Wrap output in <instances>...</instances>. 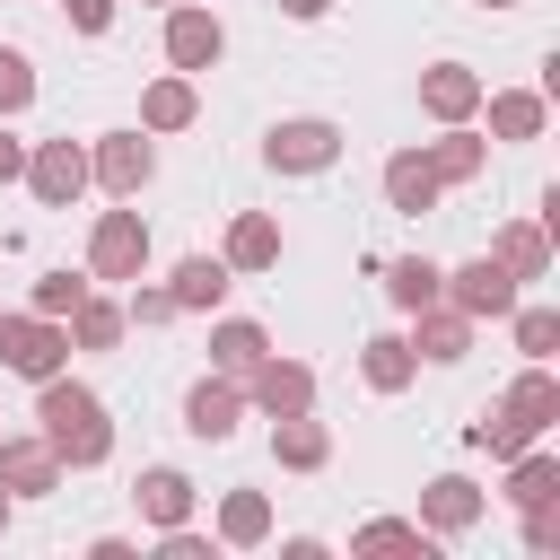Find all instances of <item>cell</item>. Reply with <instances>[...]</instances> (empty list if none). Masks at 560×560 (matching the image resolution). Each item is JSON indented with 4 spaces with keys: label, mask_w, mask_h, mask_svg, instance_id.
Returning a JSON list of instances; mask_svg holds the SVG:
<instances>
[{
    "label": "cell",
    "mask_w": 560,
    "mask_h": 560,
    "mask_svg": "<svg viewBox=\"0 0 560 560\" xmlns=\"http://www.w3.org/2000/svg\"><path fill=\"white\" fill-rule=\"evenodd\" d=\"M26 184H35L44 210H70L88 192V140H35L26 149Z\"/></svg>",
    "instance_id": "cell-8"
},
{
    "label": "cell",
    "mask_w": 560,
    "mask_h": 560,
    "mask_svg": "<svg viewBox=\"0 0 560 560\" xmlns=\"http://www.w3.org/2000/svg\"><path fill=\"white\" fill-rule=\"evenodd\" d=\"M438 175H429V158L420 149H394L385 158V210H402V219H420V210H438Z\"/></svg>",
    "instance_id": "cell-20"
},
{
    "label": "cell",
    "mask_w": 560,
    "mask_h": 560,
    "mask_svg": "<svg viewBox=\"0 0 560 560\" xmlns=\"http://www.w3.org/2000/svg\"><path fill=\"white\" fill-rule=\"evenodd\" d=\"M158 175V149L140 131H96L88 140V184H105L114 201H140V184Z\"/></svg>",
    "instance_id": "cell-6"
},
{
    "label": "cell",
    "mask_w": 560,
    "mask_h": 560,
    "mask_svg": "<svg viewBox=\"0 0 560 560\" xmlns=\"http://www.w3.org/2000/svg\"><path fill=\"white\" fill-rule=\"evenodd\" d=\"M499 420H516L525 438H551L560 429V376H551V359H525V376L499 394Z\"/></svg>",
    "instance_id": "cell-12"
},
{
    "label": "cell",
    "mask_w": 560,
    "mask_h": 560,
    "mask_svg": "<svg viewBox=\"0 0 560 560\" xmlns=\"http://www.w3.org/2000/svg\"><path fill=\"white\" fill-rule=\"evenodd\" d=\"M420 114L429 122H472L481 114V70L472 61H429L420 70Z\"/></svg>",
    "instance_id": "cell-13"
},
{
    "label": "cell",
    "mask_w": 560,
    "mask_h": 560,
    "mask_svg": "<svg viewBox=\"0 0 560 560\" xmlns=\"http://www.w3.org/2000/svg\"><path fill=\"white\" fill-rule=\"evenodd\" d=\"M359 376H368V394H402V385L420 376V350H411L402 332H368V341H359Z\"/></svg>",
    "instance_id": "cell-22"
},
{
    "label": "cell",
    "mask_w": 560,
    "mask_h": 560,
    "mask_svg": "<svg viewBox=\"0 0 560 560\" xmlns=\"http://www.w3.org/2000/svg\"><path fill=\"white\" fill-rule=\"evenodd\" d=\"M525 551H560V499L525 508Z\"/></svg>",
    "instance_id": "cell-36"
},
{
    "label": "cell",
    "mask_w": 560,
    "mask_h": 560,
    "mask_svg": "<svg viewBox=\"0 0 560 560\" xmlns=\"http://www.w3.org/2000/svg\"><path fill=\"white\" fill-rule=\"evenodd\" d=\"M131 508H140L149 525H184V516H192V481H184L175 464H149V472L131 481Z\"/></svg>",
    "instance_id": "cell-23"
},
{
    "label": "cell",
    "mask_w": 560,
    "mask_h": 560,
    "mask_svg": "<svg viewBox=\"0 0 560 560\" xmlns=\"http://www.w3.org/2000/svg\"><path fill=\"white\" fill-rule=\"evenodd\" d=\"M438 289H446V271H438L429 254H402V262H385V298H394L402 315H411V306H429Z\"/></svg>",
    "instance_id": "cell-31"
},
{
    "label": "cell",
    "mask_w": 560,
    "mask_h": 560,
    "mask_svg": "<svg viewBox=\"0 0 560 560\" xmlns=\"http://www.w3.org/2000/svg\"><path fill=\"white\" fill-rule=\"evenodd\" d=\"M219 262H228V271H271V262H280V219H271V210H236Z\"/></svg>",
    "instance_id": "cell-21"
},
{
    "label": "cell",
    "mask_w": 560,
    "mask_h": 560,
    "mask_svg": "<svg viewBox=\"0 0 560 560\" xmlns=\"http://www.w3.org/2000/svg\"><path fill=\"white\" fill-rule=\"evenodd\" d=\"M219 542H228V551L271 542V499H262V490H228V499H219Z\"/></svg>",
    "instance_id": "cell-27"
},
{
    "label": "cell",
    "mask_w": 560,
    "mask_h": 560,
    "mask_svg": "<svg viewBox=\"0 0 560 560\" xmlns=\"http://www.w3.org/2000/svg\"><path fill=\"white\" fill-rule=\"evenodd\" d=\"M0 534H9V490H0Z\"/></svg>",
    "instance_id": "cell-40"
},
{
    "label": "cell",
    "mask_w": 560,
    "mask_h": 560,
    "mask_svg": "<svg viewBox=\"0 0 560 560\" xmlns=\"http://www.w3.org/2000/svg\"><path fill=\"white\" fill-rule=\"evenodd\" d=\"M429 368H455L464 350H472V315L464 306H446V298H429V306H411V332H402Z\"/></svg>",
    "instance_id": "cell-14"
},
{
    "label": "cell",
    "mask_w": 560,
    "mask_h": 560,
    "mask_svg": "<svg viewBox=\"0 0 560 560\" xmlns=\"http://www.w3.org/2000/svg\"><path fill=\"white\" fill-rule=\"evenodd\" d=\"M324 9H332V0H280V18H306V26H315Z\"/></svg>",
    "instance_id": "cell-39"
},
{
    "label": "cell",
    "mask_w": 560,
    "mask_h": 560,
    "mask_svg": "<svg viewBox=\"0 0 560 560\" xmlns=\"http://www.w3.org/2000/svg\"><path fill=\"white\" fill-rule=\"evenodd\" d=\"M35 105V61L18 44H0V114H26Z\"/></svg>",
    "instance_id": "cell-33"
},
{
    "label": "cell",
    "mask_w": 560,
    "mask_h": 560,
    "mask_svg": "<svg viewBox=\"0 0 560 560\" xmlns=\"http://www.w3.org/2000/svg\"><path fill=\"white\" fill-rule=\"evenodd\" d=\"M508 499H516V508H542V499H560V455H542V446H516V455H508Z\"/></svg>",
    "instance_id": "cell-28"
},
{
    "label": "cell",
    "mask_w": 560,
    "mask_h": 560,
    "mask_svg": "<svg viewBox=\"0 0 560 560\" xmlns=\"http://www.w3.org/2000/svg\"><path fill=\"white\" fill-rule=\"evenodd\" d=\"M0 490H9V499L61 490V455L44 446V429H35V438H9V429H0Z\"/></svg>",
    "instance_id": "cell-15"
},
{
    "label": "cell",
    "mask_w": 560,
    "mask_h": 560,
    "mask_svg": "<svg viewBox=\"0 0 560 560\" xmlns=\"http://www.w3.org/2000/svg\"><path fill=\"white\" fill-rule=\"evenodd\" d=\"M490 254H499L516 280H542V271H551V228H542V219H508V228L490 236Z\"/></svg>",
    "instance_id": "cell-25"
},
{
    "label": "cell",
    "mask_w": 560,
    "mask_h": 560,
    "mask_svg": "<svg viewBox=\"0 0 560 560\" xmlns=\"http://www.w3.org/2000/svg\"><path fill=\"white\" fill-rule=\"evenodd\" d=\"M350 551H420V560H438V534H429L420 516H368V525L350 534Z\"/></svg>",
    "instance_id": "cell-29"
},
{
    "label": "cell",
    "mask_w": 560,
    "mask_h": 560,
    "mask_svg": "<svg viewBox=\"0 0 560 560\" xmlns=\"http://www.w3.org/2000/svg\"><path fill=\"white\" fill-rule=\"evenodd\" d=\"M61 9H70L79 35H105V26H114V0H61Z\"/></svg>",
    "instance_id": "cell-37"
},
{
    "label": "cell",
    "mask_w": 560,
    "mask_h": 560,
    "mask_svg": "<svg viewBox=\"0 0 560 560\" xmlns=\"http://www.w3.org/2000/svg\"><path fill=\"white\" fill-rule=\"evenodd\" d=\"M245 402H254L262 420L315 411V368H306V359H280V350H262V359L245 368Z\"/></svg>",
    "instance_id": "cell-7"
},
{
    "label": "cell",
    "mask_w": 560,
    "mask_h": 560,
    "mask_svg": "<svg viewBox=\"0 0 560 560\" xmlns=\"http://www.w3.org/2000/svg\"><path fill=\"white\" fill-rule=\"evenodd\" d=\"M481 114H490V140H542L551 96L542 88H481Z\"/></svg>",
    "instance_id": "cell-17"
},
{
    "label": "cell",
    "mask_w": 560,
    "mask_h": 560,
    "mask_svg": "<svg viewBox=\"0 0 560 560\" xmlns=\"http://www.w3.org/2000/svg\"><path fill=\"white\" fill-rule=\"evenodd\" d=\"M122 324H175V298H166V289H140V280H131V298H122Z\"/></svg>",
    "instance_id": "cell-35"
},
{
    "label": "cell",
    "mask_w": 560,
    "mask_h": 560,
    "mask_svg": "<svg viewBox=\"0 0 560 560\" xmlns=\"http://www.w3.org/2000/svg\"><path fill=\"white\" fill-rule=\"evenodd\" d=\"M18 175H26V140H18L9 114H0V184H18Z\"/></svg>",
    "instance_id": "cell-38"
},
{
    "label": "cell",
    "mask_w": 560,
    "mask_h": 560,
    "mask_svg": "<svg viewBox=\"0 0 560 560\" xmlns=\"http://www.w3.org/2000/svg\"><path fill=\"white\" fill-rule=\"evenodd\" d=\"M271 464H280V472H324V464H332V429H324L315 411L271 420Z\"/></svg>",
    "instance_id": "cell-18"
},
{
    "label": "cell",
    "mask_w": 560,
    "mask_h": 560,
    "mask_svg": "<svg viewBox=\"0 0 560 560\" xmlns=\"http://www.w3.org/2000/svg\"><path fill=\"white\" fill-rule=\"evenodd\" d=\"M35 420H44V446L61 455V472H88V464L114 455L105 402H96L88 385H70V376H44V385H35Z\"/></svg>",
    "instance_id": "cell-1"
},
{
    "label": "cell",
    "mask_w": 560,
    "mask_h": 560,
    "mask_svg": "<svg viewBox=\"0 0 560 560\" xmlns=\"http://www.w3.org/2000/svg\"><path fill=\"white\" fill-rule=\"evenodd\" d=\"M516 289H525V280H516L499 254H472V262H455V271H446V289H438V298H446V306H464L472 324H499V315L516 306Z\"/></svg>",
    "instance_id": "cell-5"
},
{
    "label": "cell",
    "mask_w": 560,
    "mask_h": 560,
    "mask_svg": "<svg viewBox=\"0 0 560 560\" xmlns=\"http://www.w3.org/2000/svg\"><path fill=\"white\" fill-rule=\"evenodd\" d=\"M262 350H271V332H262L254 315H219V324H210V368H219V376H245Z\"/></svg>",
    "instance_id": "cell-26"
},
{
    "label": "cell",
    "mask_w": 560,
    "mask_h": 560,
    "mask_svg": "<svg viewBox=\"0 0 560 560\" xmlns=\"http://www.w3.org/2000/svg\"><path fill=\"white\" fill-rule=\"evenodd\" d=\"M79 298H88V271H44V280H35V298H26V306H35V315H70V306H79Z\"/></svg>",
    "instance_id": "cell-34"
},
{
    "label": "cell",
    "mask_w": 560,
    "mask_h": 560,
    "mask_svg": "<svg viewBox=\"0 0 560 560\" xmlns=\"http://www.w3.org/2000/svg\"><path fill=\"white\" fill-rule=\"evenodd\" d=\"M149 9H166V0H149Z\"/></svg>",
    "instance_id": "cell-42"
},
{
    "label": "cell",
    "mask_w": 560,
    "mask_h": 560,
    "mask_svg": "<svg viewBox=\"0 0 560 560\" xmlns=\"http://www.w3.org/2000/svg\"><path fill=\"white\" fill-rule=\"evenodd\" d=\"M201 114V96H192V79L184 70H166V79H149L140 88V131H184Z\"/></svg>",
    "instance_id": "cell-24"
},
{
    "label": "cell",
    "mask_w": 560,
    "mask_h": 560,
    "mask_svg": "<svg viewBox=\"0 0 560 560\" xmlns=\"http://www.w3.org/2000/svg\"><path fill=\"white\" fill-rule=\"evenodd\" d=\"M236 420H245V376H219V368H210V376L184 394V429H192L201 446H228Z\"/></svg>",
    "instance_id": "cell-10"
},
{
    "label": "cell",
    "mask_w": 560,
    "mask_h": 560,
    "mask_svg": "<svg viewBox=\"0 0 560 560\" xmlns=\"http://www.w3.org/2000/svg\"><path fill=\"white\" fill-rule=\"evenodd\" d=\"M481 516H490V490H481L472 472H438V481L420 490V525H429L438 542H446V534H472Z\"/></svg>",
    "instance_id": "cell-11"
},
{
    "label": "cell",
    "mask_w": 560,
    "mask_h": 560,
    "mask_svg": "<svg viewBox=\"0 0 560 560\" xmlns=\"http://www.w3.org/2000/svg\"><path fill=\"white\" fill-rule=\"evenodd\" d=\"M516 324V359H551L560 350V306H508Z\"/></svg>",
    "instance_id": "cell-32"
},
{
    "label": "cell",
    "mask_w": 560,
    "mask_h": 560,
    "mask_svg": "<svg viewBox=\"0 0 560 560\" xmlns=\"http://www.w3.org/2000/svg\"><path fill=\"white\" fill-rule=\"evenodd\" d=\"M228 52V26L210 18V9H192V0H166V70H210Z\"/></svg>",
    "instance_id": "cell-9"
},
{
    "label": "cell",
    "mask_w": 560,
    "mask_h": 560,
    "mask_svg": "<svg viewBox=\"0 0 560 560\" xmlns=\"http://www.w3.org/2000/svg\"><path fill=\"white\" fill-rule=\"evenodd\" d=\"M149 271V219L140 210H96L88 228V280H140Z\"/></svg>",
    "instance_id": "cell-4"
},
{
    "label": "cell",
    "mask_w": 560,
    "mask_h": 560,
    "mask_svg": "<svg viewBox=\"0 0 560 560\" xmlns=\"http://www.w3.org/2000/svg\"><path fill=\"white\" fill-rule=\"evenodd\" d=\"M481 9H516V0H481Z\"/></svg>",
    "instance_id": "cell-41"
},
{
    "label": "cell",
    "mask_w": 560,
    "mask_h": 560,
    "mask_svg": "<svg viewBox=\"0 0 560 560\" xmlns=\"http://www.w3.org/2000/svg\"><path fill=\"white\" fill-rule=\"evenodd\" d=\"M61 324H70V350H114V341H122V306H114V298H96V289H88Z\"/></svg>",
    "instance_id": "cell-30"
},
{
    "label": "cell",
    "mask_w": 560,
    "mask_h": 560,
    "mask_svg": "<svg viewBox=\"0 0 560 560\" xmlns=\"http://www.w3.org/2000/svg\"><path fill=\"white\" fill-rule=\"evenodd\" d=\"M0 368L9 376H26V385H44V376H61L70 368V324L61 315H0Z\"/></svg>",
    "instance_id": "cell-2"
},
{
    "label": "cell",
    "mask_w": 560,
    "mask_h": 560,
    "mask_svg": "<svg viewBox=\"0 0 560 560\" xmlns=\"http://www.w3.org/2000/svg\"><path fill=\"white\" fill-rule=\"evenodd\" d=\"M236 289V271L219 262V254H184L175 271H166V298H175V315H219V298Z\"/></svg>",
    "instance_id": "cell-16"
},
{
    "label": "cell",
    "mask_w": 560,
    "mask_h": 560,
    "mask_svg": "<svg viewBox=\"0 0 560 560\" xmlns=\"http://www.w3.org/2000/svg\"><path fill=\"white\" fill-rule=\"evenodd\" d=\"M420 158H429V175H438V184H472V175L490 166V140H481L472 122H446L438 140H420Z\"/></svg>",
    "instance_id": "cell-19"
},
{
    "label": "cell",
    "mask_w": 560,
    "mask_h": 560,
    "mask_svg": "<svg viewBox=\"0 0 560 560\" xmlns=\"http://www.w3.org/2000/svg\"><path fill=\"white\" fill-rule=\"evenodd\" d=\"M332 158H341V122L332 114H289V122L262 131V166L271 175H324Z\"/></svg>",
    "instance_id": "cell-3"
}]
</instances>
